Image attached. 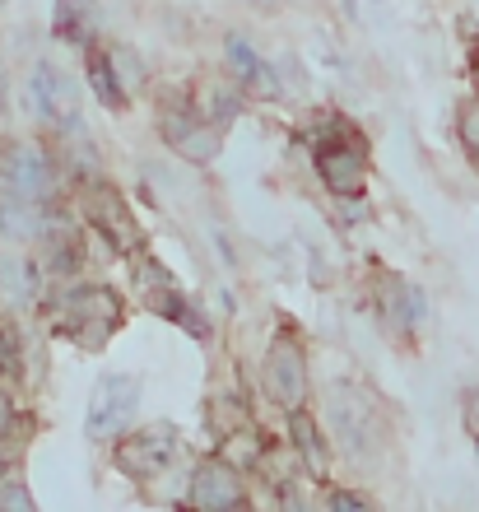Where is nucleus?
<instances>
[{
  "mask_svg": "<svg viewBox=\"0 0 479 512\" xmlns=\"http://www.w3.org/2000/svg\"><path fill=\"white\" fill-rule=\"evenodd\" d=\"M461 419H466V433L479 443V387L466 396V405H461Z\"/></svg>",
  "mask_w": 479,
  "mask_h": 512,
  "instance_id": "21",
  "label": "nucleus"
},
{
  "mask_svg": "<svg viewBox=\"0 0 479 512\" xmlns=\"http://www.w3.org/2000/svg\"><path fill=\"white\" fill-rule=\"evenodd\" d=\"M0 224H5L14 238H38V233H42L38 201H28V196H19V191L0 187Z\"/></svg>",
  "mask_w": 479,
  "mask_h": 512,
  "instance_id": "15",
  "label": "nucleus"
},
{
  "mask_svg": "<svg viewBox=\"0 0 479 512\" xmlns=\"http://www.w3.org/2000/svg\"><path fill=\"white\" fill-rule=\"evenodd\" d=\"M84 215H89V224H94L112 247H121V252H135V247L145 243V233H140V224H135L131 205L121 201V191L89 187L84 191Z\"/></svg>",
  "mask_w": 479,
  "mask_h": 512,
  "instance_id": "6",
  "label": "nucleus"
},
{
  "mask_svg": "<svg viewBox=\"0 0 479 512\" xmlns=\"http://www.w3.org/2000/svg\"><path fill=\"white\" fill-rule=\"evenodd\" d=\"M475 75H479V47H475Z\"/></svg>",
  "mask_w": 479,
  "mask_h": 512,
  "instance_id": "28",
  "label": "nucleus"
},
{
  "mask_svg": "<svg viewBox=\"0 0 479 512\" xmlns=\"http://www.w3.org/2000/svg\"><path fill=\"white\" fill-rule=\"evenodd\" d=\"M0 508H24L33 512V494L24 485H0Z\"/></svg>",
  "mask_w": 479,
  "mask_h": 512,
  "instance_id": "20",
  "label": "nucleus"
},
{
  "mask_svg": "<svg viewBox=\"0 0 479 512\" xmlns=\"http://www.w3.org/2000/svg\"><path fill=\"white\" fill-rule=\"evenodd\" d=\"M252 5H275V0H252Z\"/></svg>",
  "mask_w": 479,
  "mask_h": 512,
  "instance_id": "27",
  "label": "nucleus"
},
{
  "mask_svg": "<svg viewBox=\"0 0 479 512\" xmlns=\"http://www.w3.org/2000/svg\"><path fill=\"white\" fill-rule=\"evenodd\" d=\"M461 126H466V140H470V149H475V154H479V112H466V122H461Z\"/></svg>",
  "mask_w": 479,
  "mask_h": 512,
  "instance_id": "25",
  "label": "nucleus"
},
{
  "mask_svg": "<svg viewBox=\"0 0 479 512\" xmlns=\"http://www.w3.org/2000/svg\"><path fill=\"white\" fill-rule=\"evenodd\" d=\"M289 433H293L298 457L307 461V471H312V475H326V443H321V433H317V424H312V415H303V410H289Z\"/></svg>",
  "mask_w": 479,
  "mask_h": 512,
  "instance_id": "16",
  "label": "nucleus"
},
{
  "mask_svg": "<svg viewBox=\"0 0 479 512\" xmlns=\"http://www.w3.org/2000/svg\"><path fill=\"white\" fill-rule=\"evenodd\" d=\"M135 289H140V298H145L149 312H159V317L177 322L187 336H196V340L210 336L205 317H200V312L187 303L182 284L173 280V270H168V266H159V261H140V266H135Z\"/></svg>",
  "mask_w": 479,
  "mask_h": 512,
  "instance_id": "4",
  "label": "nucleus"
},
{
  "mask_svg": "<svg viewBox=\"0 0 479 512\" xmlns=\"http://www.w3.org/2000/svg\"><path fill=\"white\" fill-rule=\"evenodd\" d=\"M135 405H140V382L131 373H107L98 378L94 396H89V410H84V438L89 443H112L126 433Z\"/></svg>",
  "mask_w": 479,
  "mask_h": 512,
  "instance_id": "2",
  "label": "nucleus"
},
{
  "mask_svg": "<svg viewBox=\"0 0 479 512\" xmlns=\"http://www.w3.org/2000/svg\"><path fill=\"white\" fill-rule=\"evenodd\" d=\"M5 466H10V461H5V447H0V475H5Z\"/></svg>",
  "mask_w": 479,
  "mask_h": 512,
  "instance_id": "26",
  "label": "nucleus"
},
{
  "mask_svg": "<svg viewBox=\"0 0 479 512\" xmlns=\"http://www.w3.org/2000/svg\"><path fill=\"white\" fill-rule=\"evenodd\" d=\"M187 499L196 503V508H205V512H224V508H238V503H247L238 466H233L228 457H205L196 471H191Z\"/></svg>",
  "mask_w": 479,
  "mask_h": 512,
  "instance_id": "7",
  "label": "nucleus"
},
{
  "mask_svg": "<svg viewBox=\"0 0 479 512\" xmlns=\"http://www.w3.org/2000/svg\"><path fill=\"white\" fill-rule=\"evenodd\" d=\"M10 424H14V405H10V396H0V443L10 438Z\"/></svg>",
  "mask_w": 479,
  "mask_h": 512,
  "instance_id": "23",
  "label": "nucleus"
},
{
  "mask_svg": "<svg viewBox=\"0 0 479 512\" xmlns=\"http://www.w3.org/2000/svg\"><path fill=\"white\" fill-rule=\"evenodd\" d=\"M317 177L335 196H359L368 177V145L349 126L335 122L326 140H317Z\"/></svg>",
  "mask_w": 479,
  "mask_h": 512,
  "instance_id": "3",
  "label": "nucleus"
},
{
  "mask_svg": "<svg viewBox=\"0 0 479 512\" xmlns=\"http://www.w3.org/2000/svg\"><path fill=\"white\" fill-rule=\"evenodd\" d=\"M331 508L335 512H354V508H373V503L363 499V494H345V489H335V494H331Z\"/></svg>",
  "mask_w": 479,
  "mask_h": 512,
  "instance_id": "22",
  "label": "nucleus"
},
{
  "mask_svg": "<svg viewBox=\"0 0 479 512\" xmlns=\"http://www.w3.org/2000/svg\"><path fill=\"white\" fill-rule=\"evenodd\" d=\"M89 84H94V94L103 108H126V89L117 84V61L103 52L89 56Z\"/></svg>",
  "mask_w": 479,
  "mask_h": 512,
  "instance_id": "17",
  "label": "nucleus"
},
{
  "mask_svg": "<svg viewBox=\"0 0 479 512\" xmlns=\"http://www.w3.org/2000/svg\"><path fill=\"white\" fill-rule=\"evenodd\" d=\"M159 131H163V140H168V149L182 154V159H191V163H210L214 154H219V126L205 122V117L196 122L191 112L168 108L159 117Z\"/></svg>",
  "mask_w": 479,
  "mask_h": 512,
  "instance_id": "11",
  "label": "nucleus"
},
{
  "mask_svg": "<svg viewBox=\"0 0 479 512\" xmlns=\"http://www.w3.org/2000/svg\"><path fill=\"white\" fill-rule=\"evenodd\" d=\"M177 457V429L173 424H149V429L131 433L117 443V471L131 480H149V475L168 471Z\"/></svg>",
  "mask_w": 479,
  "mask_h": 512,
  "instance_id": "5",
  "label": "nucleus"
},
{
  "mask_svg": "<svg viewBox=\"0 0 479 512\" xmlns=\"http://www.w3.org/2000/svg\"><path fill=\"white\" fill-rule=\"evenodd\" d=\"M28 103H33V112H38L47 126L80 122V117H75L80 94H75V84H70L56 66H38L33 75H28Z\"/></svg>",
  "mask_w": 479,
  "mask_h": 512,
  "instance_id": "9",
  "label": "nucleus"
},
{
  "mask_svg": "<svg viewBox=\"0 0 479 512\" xmlns=\"http://www.w3.org/2000/svg\"><path fill=\"white\" fill-rule=\"evenodd\" d=\"M224 457L233 461V466H252L256 457H261V438H256L252 429H242V433H228V447H224Z\"/></svg>",
  "mask_w": 479,
  "mask_h": 512,
  "instance_id": "19",
  "label": "nucleus"
},
{
  "mask_svg": "<svg viewBox=\"0 0 479 512\" xmlns=\"http://www.w3.org/2000/svg\"><path fill=\"white\" fill-rule=\"evenodd\" d=\"M224 52H228V66H233V75H238L242 84H256L261 94H275V75H270L266 61L247 47V38H228Z\"/></svg>",
  "mask_w": 479,
  "mask_h": 512,
  "instance_id": "14",
  "label": "nucleus"
},
{
  "mask_svg": "<svg viewBox=\"0 0 479 512\" xmlns=\"http://www.w3.org/2000/svg\"><path fill=\"white\" fill-rule=\"evenodd\" d=\"M0 182L10 191H19V196H28V201H42V196H52V163H47V154L33 145H10L5 154H0Z\"/></svg>",
  "mask_w": 479,
  "mask_h": 512,
  "instance_id": "10",
  "label": "nucleus"
},
{
  "mask_svg": "<svg viewBox=\"0 0 479 512\" xmlns=\"http://www.w3.org/2000/svg\"><path fill=\"white\" fill-rule=\"evenodd\" d=\"M10 364H14V340L0 331V373H10Z\"/></svg>",
  "mask_w": 479,
  "mask_h": 512,
  "instance_id": "24",
  "label": "nucleus"
},
{
  "mask_svg": "<svg viewBox=\"0 0 479 512\" xmlns=\"http://www.w3.org/2000/svg\"><path fill=\"white\" fill-rule=\"evenodd\" d=\"M266 382L280 396L284 410H303L307 401V354L293 336H275L266 354Z\"/></svg>",
  "mask_w": 479,
  "mask_h": 512,
  "instance_id": "8",
  "label": "nucleus"
},
{
  "mask_svg": "<svg viewBox=\"0 0 479 512\" xmlns=\"http://www.w3.org/2000/svg\"><path fill=\"white\" fill-rule=\"evenodd\" d=\"M233 80H238V75H233ZM233 80H205L200 84L196 103H200V117H205V122L224 126V122H233V117L242 112V94H238V84Z\"/></svg>",
  "mask_w": 479,
  "mask_h": 512,
  "instance_id": "12",
  "label": "nucleus"
},
{
  "mask_svg": "<svg viewBox=\"0 0 479 512\" xmlns=\"http://www.w3.org/2000/svg\"><path fill=\"white\" fill-rule=\"evenodd\" d=\"M61 322L84 350H98L112 331L121 326V298L107 289V284H75L61 294Z\"/></svg>",
  "mask_w": 479,
  "mask_h": 512,
  "instance_id": "1",
  "label": "nucleus"
},
{
  "mask_svg": "<svg viewBox=\"0 0 479 512\" xmlns=\"http://www.w3.org/2000/svg\"><path fill=\"white\" fill-rule=\"evenodd\" d=\"M56 33L70 42L94 38V19L84 14V0H61V5H56Z\"/></svg>",
  "mask_w": 479,
  "mask_h": 512,
  "instance_id": "18",
  "label": "nucleus"
},
{
  "mask_svg": "<svg viewBox=\"0 0 479 512\" xmlns=\"http://www.w3.org/2000/svg\"><path fill=\"white\" fill-rule=\"evenodd\" d=\"M382 303H386V317H391V326H396V331H410V326L424 322V294H419L414 284L391 280L382 289Z\"/></svg>",
  "mask_w": 479,
  "mask_h": 512,
  "instance_id": "13",
  "label": "nucleus"
}]
</instances>
